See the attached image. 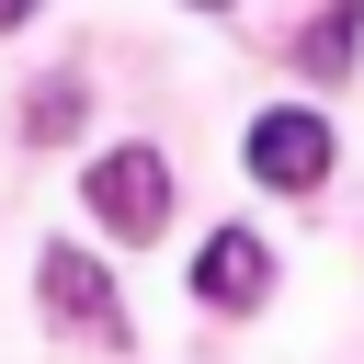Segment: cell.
I'll list each match as a JSON object with an SVG mask.
<instances>
[{"mask_svg":"<svg viewBox=\"0 0 364 364\" xmlns=\"http://www.w3.org/2000/svg\"><path fill=\"white\" fill-rule=\"evenodd\" d=\"M239 159H250V182H262V193H318V182H330V159H341V136H330V114H318V102H273V114H250Z\"/></svg>","mask_w":364,"mask_h":364,"instance_id":"6da1fadb","label":"cell"},{"mask_svg":"<svg viewBox=\"0 0 364 364\" xmlns=\"http://www.w3.org/2000/svg\"><path fill=\"white\" fill-rule=\"evenodd\" d=\"M80 193H91V216H102L114 239H159V228H171V159H159V148H102Z\"/></svg>","mask_w":364,"mask_h":364,"instance_id":"7a4b0ae2","label":"cell"},{"mask_svg":"<svg viewBox=\"0 0 364 364\" xmlns=\"http://www.w3.org/2000/svg\"><path fill=\"white\" fill-rule=\"evenodd\" d=\"M34 296H46L68 330H91V341H125V307H114V284H102V262H91V250L46 239V250H34Z\"/></svg>","mask_w":364,"mask_h":364,"instance_id":"3957f363","label":"cell"},{"mask_svg":"<svg viewBox=\"0 0 364 364\" xmlns=\"http://www.w3.org/2000/svg\"><path fill=\"white\" fill-rule=\"evenodd\" d=\"M262 284H273V250H262L250 228H216V239L193 250V296H205V307H262Z\"/></svg>","mask_w":364,"mask_h":364,"instance_id":"277c9868","label":"cell"},{"mask_svg":"<svg viewBox=\"0 0 364 364\" xmlns=\"http://www.w3.org/2000/svg\"><path fill=\"white\" fill-rule=\"evenodd\" d=\"M353 34H364V0H330V23H307V68L341 80V68H353Z\"/></svg>","mask_w":364,"mask_h":364,"instance_id":"5b68a950","label":"cell"},{"mask_svg":"<svg viewBox=\"0 0 364 364\" xmlns=\"http://www.w3.org/2000/svg\"><path fill=\"white\" fill-rule=\"evenodd\" d=\"M23 125H34V136H80V91H68V80H57V91H34V114H23Z\"/></svg>","mask_w":364,"mask_h":364,"instance_id":"8992f818","label":"cell"},{"mask_svg":"<svg viewBox=\"0 0 364 364\" xmlns=\"http://www.w3.org/2000/svg\"><path fill=\"white\" fill-rule=\"evenodd\" d=\"M23 11H34V0H0V34H11V23H23Z\"/></svg>","mask_w":364,"mask_h":364,"instance_id":"52a82bcc","label":"cell"},{"mask_svg":"<svg viewBox=\"0 0 364 364\" xmlns=\"http://www.w3.org/2000/svg\"><path fill=\"white\" fill-rule=\"evenodd\" d=\"M193 11H228V0H193Z\"/></svg>","mask_w":364,"mask_h":364,"instance_id":"ba28073f","label":"cell"}]
</instances>
